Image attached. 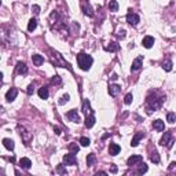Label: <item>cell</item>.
<instances>
[{
  "instance_id": "obj_1",
  "label": "cell",
  "mask_w": 176,
  "mask_h": 176,
  "mask_svg": "<svg viewBox=\"0 0 176 176\" xmlns=\"http://www.w3.org/2000/svg\"><path fill=\"white\" fill-rule=\"evenodd\" d=\"M50 59H51V64L55 65V66H59V68H68L70 69V65L64 59V56L61 55L59 53H56L54 50L50 51Z\"/></svg>"
},
{
  "instance_id": "obj_2",
  "label": "cell",
  "mask_w": 176,
  "mask_h": 176,
  "mask_svg": "<svg viewBox=\"0 0 176 176\" xmlns=\"http://www.w3.org/2000/svg\"><path fill=\"white\" fill-rule=\"evenodd\" d=\"M92 62H94V59H92L91 55H87L84 53L77 55V65H79L80 69H83V70H90Z\"/></svg>"
},
{
  "instance_id": "obj_3",
  "label": "cell",
  "mask_w": 176,
  "mask_h": 176,
  "mask_svg": "<svg viewBox=\"0 0 176 176\" xmlns=\"http://www.w3.org/2000/svg\"><path fill=\"white\" fill-rule=\"evenodd\" d=\"M173 143H175V140L172 139V134H171V132H165L164 135H162L161 140H160V145H162V146H168V147H172Z\"/></svg>"
},
{
  "instance_id": "obj_4",
  "label": "cell",
  "mask_w": 176,
  "mask_h": 176,
  "mask_svg": "<svg viewBox=\"0 0 176 176\" xmlns=\"http://www.w3.org/2000/svg\"><path fill=\"white\" fill-rule=\"evenodd\" d=\"M139 21H140V18H139V15L136 14V12H132V11H129L127 14V22L129 23V25H138L139 23Z\"/></svg>"
},
{
  "instance_id": "obj_5",
  "label": "cell",
  "mask_w": 176,
  "mask_h": 176,
  "mask_svg": "<svg viewBox=\"0 0 176 176\" xmlns=\"http://www.w3.org/2000/svg\"><path fill=\"white\" fill-rule=\"evenodd\" d=\"M64 164L65 165H76L77 164V158H76V156L73 153L66 154L64 157Z\"/></svg>"
},
{
  "instance_id": "obj_6",
  "label": "cell",
  "mask_w": 176,
  "mask_h": 176,
  "mask_svg": "<svg viewBox=\"0 0 176 176\" xmlns=\"http://www.w3.org/2000/svg\"><path fill=\"white\" fill-rule=\"evenodd\" d=\"M142 62H143V56L140 55V56H138L134 62H132V66H131V70L132 72H138L139 69L142 68Z\"/></svg>"
},
{
  "instance_id": "obj_7",
  "label": "cell",
  "mask_w": 176,
  "mask_h": 176,
  "mask_svg": "<svg viewBox=\"0 0 176 176\" xmlns=\"http://www.w3.org/2000/svg\"><path fill=\"white\" fill-rule=\"evenodd\" d=\"M68 118L70 121H73V123H80V116L79 113H77V110H69L68 112Z\"/></svg>"
},
{
  "instance_id": "obj_8",
  "label": "cell",
  "mask_w": 176,
  "mask_h": 176,
  "mask_svg": "<svg viewBox=\"0 0 176 176\" xmlns=\"http://www.w3.org/2000/svg\"><path fill=\"white\" fill-rule=\"evenodd\" d=\"M121 92V87L117 85V84H110L109 85V94L112 96H117V95Z\"/></svg>"
},
{
  "instance_id": "obj_9",
  "label": "cell",
  "mask_w": 176,
  "mask_h": 176,
  "mask_svg": "<svg viewBox=\"0 0 176 176\" xmlns=\"http://www.w3.org/2000/svg\"><path fill=\"white\" fill-rule=\"evenodd\" d=\"M17 95H18V90L17 88H11V90H8L7 92H6V99H7L8 102H12L17 98Z\"/></svg>"
},
{
  "instance_id": "obj_10",
  "label": "cell",
  "mask_w": 176,
  "mask_h": 176,
  "mask_svg": "<svg viewBox=\"0 0 176 176\" xmlns=\"http://www.w3.org/2000/svg\"><path fill=\"white\" fill-rule=\"evenodd\" d=\"M143 161V157L142 156H132V157H129L128 158V162L127 164L129 165V167H132V165H136V164H139V162H142Z\"/></svg>"
},
{
  "instance_id": "obj_11",
  "label": "cell",
  "mask_w": 176,
  "mask_h": 176,
  "mask_svg": "<svg viewBox=\"0 0 176 176\" xmlns=\"http://www.w3.org/2000/svg\"><path fill=\"white\" fill-rule=\"evenodd\" d=\"M142 44H143L145 48H151L153 44H154V37H151V36H146V37H143Z\"/></svg>"
},
{
  "instance_id": "obj_12",
  "label": "cell",
  "mask_w": 176,
  "mask_h": 176,
  "mask_svg": "<svg viewBox=\"0 0 176 176\" xmlns=\"http://www.w3.org/2000/svg\"><path fill=\"white\" fill-rule=\"evenodd\" d=\"M145 136V134L143 132H138V134H135V136L132 138V142H131V146L132 147H136L139 145V142H140V139Z\"/></svg>"
},
{
  "instance_id": "obj_13",
  "label": "cell",
  "mask_w": 176,
  "mask_h": 176,
  "mask_svg": "<svg viewBox=\"0 0 176 176\" xmlns=\"http://www.w3.org/2000/svg\"><path fill=\"white\" fill-rule=\"evenodd\" d=\"M153 128L156 129V131H158V132H162L165 129V124H164V121L162 120H156L153 123Z\"/></svg>"
},
{
  "instance_id": "obj_14",
  "label": "cell",
  "mask_w": 176,
  "mask_h": 176,
  "mask_svg": "<svg viewBox=\"0 0 176 176\" xmlns=\"http://www.w3.org/2000/svg\"><path fill=\"white\" fill-rule=\"evenodd\" d=\"M17 73H18V74H26L28 66L23 64V62H18V64H17Z\"/></svg>"
},
{
  "instance_id": "obj_15",
  "label": "cell",
  "mask_w": 176,
  "mask_h": 176,
  "mask_svg": "<svg viewBox=\"0 0 176 176\" xmlns=\"http://www.w3.org/2000/svg\"><path fill=\"white\" fill-rule=\"evenodd\" d=\"M120 146L116 145V143H110V146H109V153L110 156H117V154L120 153Z\"/></svg>"
},
{
  "instance_id": "obj_16",
  "label": "cell",
  "mask_w": 176,
  "mask_h": 176,
  "mask_svg": "<svg viewBox=\"0 0 176 176\" xmlns=\"http://www.w3.org/2000/svg\"><path fill=\"white\" fill-rule=\"evenodd\" d=\"M19 165H21V168L23 169H30V167H32V161H30L29 158L23 157L19 160Z\"/></svg>"
},
{
  "instance_id": "obj_17",
  "label": "cell",
  "mask_w": 176,
  "mask_h": 176,
  "mask_svg": "<svg viewBox=\"0 0 176 176\" xmlns=\"http://www.w3.org/2000/svg\"><path fill=\"white\" fill-rule=\"evenodd\" d=\"M95 124V116L92 113H90V116L87 114V118H85V127L87 128H92Z\"/></svg>"
},
{
  "instance_id": "obj_18",
  "label": "cell",
  "mask_w": 176,
  "mask_h": 176,
  "mask_svg": "<svg viewBox=\"0 0 176 176\" xmlns=\"http://www.w3.org/2000/svg\"><path fill=\"white\" fill-rule=\"evenodd\" d=\"M32 61H33V64L36 65V66H41V65L44 64V58L41 55H39V54H34V55L32 56Z\"/></svg>"
},
{
  "instance_id": "obj_19",
  "label": "cell",
  "mask_w": 176,
  "mask_h": 176,
  "mask_svg": "<svg viewBox=\"0 0 176 176\" xmlns=\"http://www.w3.org/2000/svg\"><path fill=\"white\" fill-rule=\"evenodd\" d=\"M3 145H4V147H6L7 150H14V147H15L14 140H12V139H8V138L3 139Z\"/></svg>"
},
{
  "instance_id": "obj_20",
  "label": "cell",
  "mask_w": 176,
  "mask_h": 176,
  "mask_svg": "<svg viewBox=\"0 0 176 176\" xmlns=\"http://www.w3.org/2000/svg\"><path fill=\"white\" fill-rule=\"evenodd\" d=\"M95 162H96V156H95L94 153L88 154V157H87V165H88V167H94Z\"/></svg>"
},
{
  "instance_id": "obj_21",
  "label": "cell",
  "mask_w": 176,
  "mask_h": 176,
  "mask_svg": "<svg viewBox=\"0 0 176 176\" xmlns=\"http://www.w3.org/2000/svg\"><path fill=\"white\" fill-rule=\"evenodd\" d=\"M50 95L48 92V88H45V87H41L40 90H39V96L41 98V99H47Z\"/></svg>"
},
{
  "instance_id": "obj_22",
  "label": "cell",
  "mask_w": 176,
  "mask_h": 176,
  "mask_svg": "<svg viewBox=\"0 0 176 176\" xmlns=\"http://www.w3.org/2000/svg\"><path fill=\"white\" fill-rule=\"evenodd\" d=\"M83 112L85 113V114L91 113V105H90V102H88V99H84V101H83Z\"/></svg>"
},
{
  "instance_id": "obj_23",
  "label": "cell",
  "mask_w": 176,
  "mask_h": 176,
  "mask_svg": "<svg viewBox=\"0 0 176 176\" xmlns=\"http://www.w3.org/2000/svg\"><path fill=\"white\" fill-rule=\"evenodd\" d=\"M36 28H37V21L34 18H32L29 21V23H28V30H29V32H33Z\"/></svg>"
},
{
  "instance_id": "obj_24",
  "label": "cell",
  "mask_w": 176,
  "mask_h": 176,
  "mask_svg": "<svg viewBox=\"0 0 176 176\" xmlns=\"http://www.w3.org/2000/svg\"><path fill=\"white\" fill-rule=\"evenodd\" d=\"M162 68H164L165 72H171V70H172V61H171V59L164 61V64H162Z\"/></svg>"
},
{
  "instance_id": "obj_25",
  "label": "cell",
  "mask_w": 176,
  "mask_h": 176,
  "mask_svg": "<svg viewBox=\"0 0 176 176\" xmlns=\"http://www.w3.org/2000/svg\"><path fill=\"white\" fill-rule=\"evenodd\" d=\"M23 132H21V138L23 139V140H25V142H29L30 139H32V134H30V132H28V131H25V129H22Z\"/></svg>"
},
{
  "instance_id": "obj_26",
  "label": "cell",
  "mask_w": 176,
  "mask_h": 176,
  "mask_svg": "<svg viewBox=\"0 0 176 176\" xmlns=\"http://www.w3.org/2000/svg\"><path fill=\"white\" fill-rule=\"evenodd\" d=\"M109 10L113 11V12L118 10V3H117L116 0H110V3H109Z\"/></svg>"
},
{
  "instance_id": "obj_27",
  "label": "cell",
  "mask_w": 176,
  "mask_h": 176,
  "mask_svg": "<svg viewBox=\"0 0 176 176\" xmlns=\"http://www.w3.org/2000/svg\"><path fill=\"white\" fill-rule=\"evenodd\" d=\"M83 11H84V14H85V15H90V17H92V15H94V12H92V8H91L90 4H88V6L83 4Z\"/></svg>"
},
{
  "instance_id": "obj_28",
  "label": "cell",
  "mask_w": 176,
  "mask_h": 176,
  "mask_svg": "<svg viewBox=\"0 0 176 176\" xmlns=\"http://www.w3.org/2000/svg\"><path fill=\"white\" fill-rule=\"evenodd\" d=\"M118 48H120V45L117 44V43H110V45H107V51H110V53H114V51H118Z\"/></svg>"
},
{
  "instance_id": "obj_29",
  "label": "cell",
  "mask_w": 176,
  "mask_h": 176,
  "mask_svg": "<svg viewBox=\"0 0 176 176\" xmlns=\"http://www.w3.org/2000/svg\"><path fill=\"white\" fill-rule=\"evenodd\" d=\"M150 160H151L153 162H156V164H158V162H160V156H158V153L156 151V150H154L153 153L150 154Z\"/></svg>"
},
{
  "instance_id": "obj_30",
  "label": "cell",
  "mask_w": 176,
  "mask_h": 176,
  "mask_svg": "<svg viewBox=\"0 0 176 176\" xmlns=\"http://www.w3.org/2000/svg\"><path fill=\"white\" fill-rule=\"evenodd\" d=\"M147 172V165L145 164V162H139V169H138V173L139 175H143V173H146Z\"/></svg>"
},
{
  "instance_id": "obj_31",
  "label": "cell",
  "mask_w": 176,
  "mask_h": 176,
  "mask_svg": "<svg viewBox=\"0 0 176 176\" xmlns=\"http://www.w3.org/2000/svg\"><path fill=\"white\" fill-rule=\"evenodd\" d=\"M167 120H168V123L169 124H173L176 121V114L173 112H171V113H168L167 114Z\"/></svg>"
},
{
  "instance_id": "obj_32",
  "label": "cell",
  "mask_w": 176,
  "mask_h": 176,
  "mask_svg": "<svg viewBox=\"0 0 176 176\" xmlns=\"http://www.w3.org/2000/svg\"><path fill=\"white\" fill-rule=\"evenodd\" d=\"M69 150H70V153L77 154L80 149H79V146H77V143H72V145H69Z\"/></svg>"
},
{
  "instance_id": "obj_33",
  "label": "cell",
  "mask_w": 176,
  "mask_h": 176,
  "mask_svg": "<svg viewBox=\"0 0 176 176\" xmlns=\"http://www.w3.org/2000/svg\"><path fill=\"white\" fill-rule=\"evenodd\" d=\"M56 172L59 173V175H68V172H66V168H65L62 164H59L58 167H56Z\"/></svg>"
},
{
  "instance_id": "obj_34",
  "label": "cell",
  "mask_w": 176,
  "mask_h": 176,
  "mask_svg": "<svg viewBox=\"0 0 176 176\" xmlns=\"http://www.w3.org/2000/svg\"><path fill=\"white\" fill-rule=\"evenodd\" d=\"M80 143H81V146L87 147V146H90L91 140H90L88 138H85V136H83V138H80Z\"/></svg>"
},
{
  "instance_id": "obj_35",
  "label": "cell",
  "mask_w": 176,
  "mask_h": 176,
  "mask_svg": "<svg viewBox=\"0 0 176 176\" xmlns=\"http://www.w3.org/2000/svg\"><path fill=\"white\" fill-rule=\"evenodd\" d=\"M132 99H134V95H132V94H127V95H125V98H124V103H125V105H129V103L132 102Z\"/></svg>"
},
{
  "instance_id": "obj_36",
  "label": "cell",
  "mask_w": 176,
  "mask_h": 176,
  "mask_svg": "<svg viewBox=\"0 0 176 176\" xmlns=\"http://www.w3.org/2000/svg\"><path fill=\"white\" fill-rule=\"evenodd\" d=\"M51 83H53L54 85H61V83H62V80H61L59 76H54L53 80H51Z\"/></svg>"
},
{
  "instance_id": "obj_37",
  "label": "cell",
  "mask_w": 176,
  "mask_h": 176,
  "mask_svg": "<svg viewBox=\"0 0 176 176\" xmlns=\"http://www.w3.org/2000/svg\"><path fill=\"white\" fill-rule=\"evenodd\" d=\"M69 99H70V96H69L68 94L66 95H64V96L61 98V101H59V105H65L66 102H69Z\"/></svg>"
},
{
  "instance_id": "obj_38",
  "label": "cell",
  "mask_w": 176,
  "mask_h": 176,
  "mask_svg": "<svg viewBox=\"0 0 176 176\" xmlns=\"http://www.w3.org/2000/svg\"><path fill=\"white\" fill-rule=\"evenodd\" d=\"M33 92H34V84H30V85L28 87V94L32 95Z\"/></svg>"
},
{
  "instance_id": "obj_39",
  "label": "cell",
  "mask_w": 176,
  "mask_h": 176,
  "mask_svg": "<svg viewBox=\"0 0 176 176\" xmlns=\"http://www.w3.org/2000/svg\"><path fill=\"white\" fill-rule=\"evenodd\" d=\"M32 11H33L34 15H37L39 12H40V7H39V6H33V7H32Z\"/></svg>"
},
{
  "instance_id": "obj_40",
  "label": "cell",
  "mask_w": 176,
  "mask_h": 176,
  "mask_svg": "<svg viewBox=\"0 0 176 176\" xmlns=\"http://www.w3.org/2000/svg\"><path fill=\"white\" fill-rule=\"evenodd\" d=\"M117 171H118L117 167L114 164H112V167H110V172H112V173H117Z\"/></svg>"
},
{
  "instance_id": "obj_41",
  "label": "cell",
  "mask_w": 176,
  "mask_h": 176,
  "mask_svg": "<svg viewBox=\"0 0 176 176\" xmlns=\"http://www.w3.org/2000/svg\"><path fill=\"white\" fill-rule=\"evenodd\" d=\"M118 36H120L121 39L125 37V30H120V32H118Z\"/></svg>"
},
{
  "instance_id": "obj_42",
  "label": "cell",
  "mask_w": 176,
  "mask_h": 176,
  "mask_svg": "<svg viewBox=\"0 0 176 176\" xmlns=\"http://www.w3.org/2000/svg\"><path fill=\"white\" fill-rule=\"evenodd\" d=\"M54 131H55V134H56V135H59V134H61V129H59L58 127H55V128H54Z\"/></svg>"
},
{
  "instance_id": "obj_43",
  "label": "cell",
  "mask_w": 176,
  "mask_h": 176,
  "mask_svg": "<svg viewBox=\"0 0 176 176\" xmlns=\"http://www.w3.org/2000/svg\"><path fill=\"white\" fill-rule=\"evenodd\" d=\"M110 79H112V80H117L118 77H117V74H112V77H110Z\"/></svg>"
},
{
  "instance_id": "obj_44",
  "label": "cell",
  "mask_w": 176,
  "mask_h": 176,
  "mask_svg": "<svg viewBox=\"0 0 176 176\" xmlns=\"http://www.w3.org/2000/svg\"><path fill=\"white\" fill-rule=\"evenodd\" d=\"M175 162H172V164H171V167H169V169H173V168H175Z\"/></svg>"
},
{
  "instance_id": "obj_45",
  "label": "cell",
  "mask_w": 176,
  "mask_h": 176,
  "mask_svg": "<svg viewBox=\"0 0 176 176\" xmlns=\"http://www.w3.org/2000/svg\"><path fill=\"white\" fill-rule=\"evenodd\" d=\"M1 79H3V74H1V73H0V81H1Z\"/></svg>"
},
{
  "instance_id": "obj_46",
  "label": "cell",
  "mask_w": 176,
  "mask_h": 176,
  "mask_svg": "<svg viewBox=\"0 0 176 176\" xmlns=\"http://www.w3.org/2000/svg\"><path fill=\"white\" fill-rule=\"evenodd\" d=\"M0 6H1V1H0Z\"/></svg>"
}]
</instances>
